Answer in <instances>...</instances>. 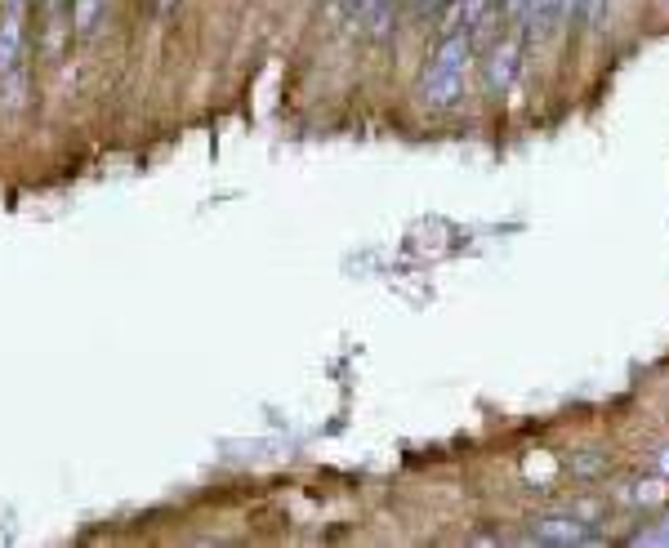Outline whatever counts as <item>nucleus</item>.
Wrapping results in <instances>:
<instances>
[{
    "label": "nucleus",
    "mask_w": 669,
    "mask_h": 548,
    "mask_svg": "<svg viewBox=\"0 0 669 548\" xmlns=\"http://www.w3.org/2000/svg\"><path fill=\"white\" fill-rule=\"evenodd\" d=\"M468 62H474V36H460V32H455V36H446V41L438 45V54L429 58V72H424V81H420L424 103H429L433 112L455 107V99L464 94Z\"/></svg>",
    "instance_id": "obj_1"
},
{
    "label": "nucleus",
    "mask_w": 669,
    "mask_h": 548,
    "mask_svg": "<svg viewBox=\"0 0 669 548\" xmlns=\"http://www.w3.org/2000/svg\"><path fill=\"white\" fill-rule=\"evenodd\" d=\"M513 77H518V41H504V45H496V49L487 54V62H483V81H487V90L496 94V90H509Z\"/></svg>",
    "instance_id": "obj_2"
},
{
    "label": "nucleus",
    "mask_w": 669,
    "mask_h": 548,
    "mask_svg": "<svg viewBox=\"0 0 669 548\" xmlns=\"http://www.w3.org/2000/svg\"><path fill=\"white\" fill-rule=\"evenodd\" d=\"M19 45H23V27H19V19L0 23V72H10V67L19 62Z\"/></svg>",
    "instance_id": "obj_3"
},
{
    "label": "nucleus",
    "mask_w": 669,
    "mask_h": 548,
    "mask_svg": "<svg viewBox=\"0 0 669 548\" xmlns=\"http://www.w3.org/2000/svg\"><path fill=\"white\" fill-rule=\"evenodd\" d=\"M103 5H107V0H77V5H72V23H77V36H81V41L94 32Z\"/></svg>",
    "instance_id": "obj_4"
},
{
    "label": "nucleus",
    "mask_w": 669,
    "mask_h": 548,
    "mask_svg": "<svg viewBox=\"0 0 669 548\" xmlns=\"http://www.w3.org/2000/svg\"><path fill=\"white\" fill-rule=\"evenodd\" d=\"M576 535H580V530H576V517H571V522H545V526H541V539H563V544H567V539H576Z\"/></svg>",
    "instance_id": "obj_5"
},
{
    "label": "nucleus",
    "mask_w": 669,
    "mask_h": 548,
    "mask_svg": "<svg viewBox=\"0 0 669 548\" xmlns=\"http://www.w3.org/2000/svg\"><path fill=\"white\" fill-rule=\"evenodd\" d=\"M571 517H576V522H593V517H602V504H598V500H576V504H571Z\"/></svg>",
    "instance_id": "obj_6"
},
{
    "label": "nucleus",
    "mask_w": 669,
    "mask_h": 548,
    "mask_svg": "<svg viewBox=\"0 0 669 548\" xmlns=\"http://www.w3.org/2000/svg\"><path fill=\"white\" fill-rule=\"evenodd\" d=\"M656 468H660V477L669 482V446H665V450H656Z\"/></svg>",
    "instance_id": "obj_7"
}]
</instances>
